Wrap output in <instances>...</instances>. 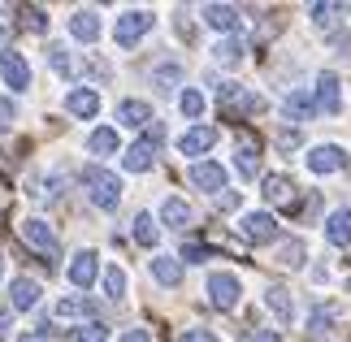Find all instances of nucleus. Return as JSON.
<instances>
[{
  "label": "nucleus",
  "instance_id": "17",
  "mask_svg": "<svg viewBox=\"0 0 351 342\" xmlns=\"http://www.w3.org/2000/svg\"><path fill=\"white\" fill-rule=\"evenodd\" d=\"M295 191H300V186H295L287 173H265V182H261V195L269 204H287V208L295 204Z\"/></svg>",
  "mask_w": 351,
  "mask_h": 342
},
{
  "label": "nucleus",
  "instance_id": "1",
  "mask_svg": "<svg viewBox=\"0 0 351 342\" xmlns=\"http://www.w3.org/2000/svg\"><path fill=\"white\" fill-rule=\"evenodd\" d=\"M83 191H87V199L96 204L100 212H117V204H121V178L113 169H100V165H87L83 169Z\"/></svg>",
  "mask_w": 351,
  "mask_h": 342
},
{
  "label": "nucleus",
  "instance_id": "47",
  "mask_svg": "<svg viewBox=\"0 0 351 342\" xmlns=\"http://www.w3.org/2000/svg\"><path fill=\"white\" fill-rule=\"evenodd\" d=\"M278 143H282V147H295V143H300V130H282Z\"/></svg>",
  "mask_w": 351,
  "mask_h": 342
},
{
  "label": "nucleus",
  "instance_id": "41",
  "mask_svg": "<svg viewBox=\"0 0 351 342\" xmlns=\"http://www.w3.org/2000/svg\"><path fill=\"white\" fill-rule=\"evenodd\" d=\"M87 74L96 78V83H104V78H109V65H104L100 57H87Z\"/></svg>",
  "mask_w": 351,
  "mask_h": 342
},
{
  "label": "nucleus",
  "instance_id": "36",
  "mask_svg": "<svg viewBox=\"0 0 351 342\" xmlns=\"http://www.w3.org/2000/svg\"><path fill=\"white\" fill-rule=\"evenodd\" d=\"M178 83H182V70H178V65H160V70H152V87L156 91H173Z\"/></svg>",
  "mask_w": 351,
  "mask_h": 342
},
{
  "label": "nucleus",
  "instance_id": "4",
  "mask_svg": "<svg viewBox=\"0 0 351 342\" xmlns=\"http://www.w3.org/2000/svg\"><path fill=\"white\" fill-rule=\"evenodd\" d=\"M156 143H160V126H152L143 134V139H134L126 147V156H121V165H126V173H147L156 165Z\"/></svg>",
  "mask_w": 351,
  "mask_h": 342
},
{
  "label": "nucleus",
  "instance_id": "9",
  "mask_svg": "<svg viewBox=\"0 0 351 342\" xmlns=\"http://www.w3.org/2000/svg\"><path fill=\"white\" fill-rule=\"evenodd\" d=\"M239 230H243V239H252V243H274L282 234V225H278L274 212H247L239 221Z\"/></svg>",
  "mask_w": 351,
  "mask_h": 342
},
{
  "label": "nucleus",
  "instance_id": "37",
  "mask_svg": "<svg viewBox=\"0 0 351 342\" xmlns=\"http://www.w3.org/2000/svg\"><path fill=\"white\" fill-rule=\"evenodd\" d=\"M78 342H109V325L104 321H87V325H78Z\"/></svg>",
  "mask_w": 351,
  "mask_h": 342
},
{
  "label": "nucleus",
  "instance_id": "27",
  "mask_svg": "<svg viewBox=\"0 0 351 342\" xmlns=\"http://www.w3.org/2000/svg\"><path fill=\"white\" fill-rule=\"evenodd\" d=\"M152 278L160 286H178L182 282V260L178 256H152Z\"/></svg>",
  "mask_w": 351,
  "mask_h": 342
},
{
  "label": "nucleus",
  "instance_id": "24",
  "mask_svg": "<svg viewBox=\"0 0 351 342\" xmlns=\"http://www.w3.org/2000/svg\"><path fill=\"white\" fill-rule=\"evenodd\" d=\"M334 325H339V308H334V304H317L313 312H308V334H313V338L334 334Z\"/></svg>",
  "mask_w": 351,
  "mask_h": 342
},
{
  "label": "nucleus",
  "instance_id": "42",
  "mask_svg": "<svg viewBox=\"0 0 351 342\" xmlns=\"http://www.w3.org/2000/svg\"><path fill=\"white\" fill-rule=\"evenodd\" d=\"M178 342H217V334H213V330H199V325H195V330H186Z\"/></svg>",
  "mask_w": 351,
  "mask_h": 342
},
{
  "label": "nucleus",
  "instance_id": "31",
  "mask_svg": "<svg viewBox=\"0 0 351 342\" xmlns=\"http://www.w3.org/2000/svg\"><path fill=\"white\" fill-rule=\"evenodd\" d=\"M278 265H282V269H304V265H308V247H304V239L282 243V247H278Z\"/></svg>",
  "mask_w": 351,
  "mask_h": 342
},
{
  "label": "nucleus",
  "instance_id": "8",
  "mask_svg": "<svg viewBox=\"0 0 351 342\" xmlns=\"http://www.w3.org/2000/svg\"><path fill=\"white\" fill-rule=\"evenodd\" d=\"M226 182H230V173H226V165H217V160H195L191 165V186L208 191V195H221Z\"/></svg>",
  "mask_w": 351,
  "mask_h": 342
},
{
  "label": "nucleus",
  "instance_id": "15",
  "mask_svg": "<svg viewBox=\"0 0 351 342\" xmlns=\"http://www.w3.org/2000/svg\"><path fill=\"white\" fill-rule=\"evenodd\" d=\"M39 295H44V286L35 278H13V291H9V308L13 312H31L39 304Z\"/></svg>",
  "mask_w": 351,
  "mask_h": 342
},
{
  "label": "nucleus",
  "instance_id": "28",
  "mask_svg": "<svg viewBox=\"0 0 351 342\" xmlns=\"http://www.w3.org/2000/svg\"><path fill=\"white\" fill-rule=\"evenodd\" d=\"M160 225H169V230H186V225H191V208H186V199H165V204H160Z\"/></svg>",
  "mask_w": 351,
  "mask_h": 342
},
{
  "label": "nucleus",
  "instance_id": "51",
  "mask_svg": "<svg viewBox=\"0 0 351 342\" xmlns=\"http://www.w3.org/2000/svg\"><path fill=\"white\" fill-rule=\"evenodd\" d=\"M0 278H5V265H0Z\"/></svg>",
  "mask_w": 351,
  "mask_h": 342
},
{
  "label": "nucleus",
  "instance_id": "43",
  "mask_svg": "<svg viewBox=\"0 0 351 342\" xmlns=\"http://www.w3.org/2000/svg\"><path fill=\"white\" fill-rule=\"evenodd\" d=\"M26 26H31V31H44V26H48L44 9H26Z\"/></svg>",
  "mask_w": 351,
  "mask_h": 342
},
{
  "label": "nucleus",
  "instance_id": "16",
  "mask_svg": "<svg viewBox=\"0 0 351 342\" xmlns=\"http://www.w3.org/2000/svg\"><path fill=\"white\" fill-rule=\"evenodd\" d=\"M243 57H247V35H221L217 44H213V61L217 65H239Z\"/></svg>",
  "mask_w": 351,
  "mask_h": 342
},
{
  "label": "nucleus",
  "instance_id": "32",
  "mask_svg": "<svg viewBox=\"0 0 351 342\" xmlns=\"http://www.w3.org/2000/svg\"><path fill=\"white\" fill-rule=\"evenodd\" d=\"M87 152H91V156H113V152H117V130H109V126L91 130V139H87Z\"/></svg>",
  "mask_w": 351,
  "mask_h": 342
},
{
  "label": "nucleus",
  "instance_id": "38",
  "mask_svg": "<svg viewBox=\"0 0 351 342\" xmlns=\"http://www.w3.org/2000/svg\"><path fill=\"white\" fill-rule=\"evenodd\" d=\"M13 121H18V104H13L9 95H0V134H5Z\"/></svg>",
  "mask_w": 351,
  "mask_h": 342
},
{
  "label": "nucleus",
  "instance_id": "45",
  "mask_svg": "<svg viewBox=\"0 0 351 342\" xmlns=\"http://www.w3.org/2000/svg\"><path fill=\"white\" fill-rule=\"evenodd\" d=\"M117 342H152V334H147V330H126Z\"/></svg>",
  "mask_w": 351,
  "mask_h": 342
},
{
  "label": "nucleus",
  "instance_id": "34",
  "mask_svg": "<svg viewBox=\"0 0 351 342\" xmlns=\"http://www.w3.org/2000/svg\"><path fill=\"white\" fill-rule=\"evenodd\" d=\"M48 65H52V74L74 78V61H70V48L65 44H48Z\"/></svg>",
  "mask_w": 351,
  "mask_h": 342
},
{
  "label": "nucleus",
  "instance_id": "20",
  "mask_svg": "<svg viewBox=\"0 0 351 342\" xmlns=\"http://www.w3.org/2000/svg\"><path fill=\"white\" fill-rule=\"evenodd\" d=\"M65 108H70L74 117H96L100 113V95H96V87H74L70 95H65Z\"/></svg>",
  "mask_w": 351,
  "mask_h": 342
},
{
  "label": "nucleus",
  "instance_id": "40",
  "mask_svg": "<svg viewBox=\"0 0 351 342\" xmlns=\"http://www.w3.org/2000/svg\"><path fill=\"white\" fill-rule=\"evenodd\" d=\"M239 342H278V334L274 330H256V325H252V330L239 334Z\"/></svg>",
  "mask_w": 351,
  "mask_h": 342
},
{
  "label": "nucleus",
  "instance_id": "35",
  "mask_svg": "<svg viewBox=\"0 0 351 342\" xmlns=\"http://www.w3.org/2000/svg\"><path fill=\"white\" fill-rule=\"evenodd\" d=\"M339 13H343V5H313V26L339 35Z\"/></svg>",
  "mask_w": 351,
  "mask_h": 342
},
{
  "label": "nucleus",
  "instance_id": "13",
  "mask_svg": "<svg viewBox=\"0 0 351 342\" xmlns=\"http://www.w3.org/2000/svg\"><path fill=\"white\" fill-rule=\"evenodd\" d=\"M234 165L243 178H256V169H261V139H252L247 130H239L234 139Z\"/></svg>",
  "mask_w": 351,
  "mask_h": 342
},
{
  "label": "nucleus",
  "instance_id": "10",
  "mask_svg": "<svg viewBox=\"0 0 351 342\" xmlns=\"http://www.w3.org/2000/svg\"><path fill=\"white\" fill-rule=\"evenodd\" d=\"M70 282L78 286V291H91V286L100 282V256L91 252V247H83L70 260Z\"/></svg>",
  "mask_w": 351,
  "mask_h": 342
},
{
  "label": "nucleus",
  "instance_id": "12",
  "mask_svg": "<svg viewBox=\"0 0 351 342\" xmlns=\"http://www.w3.org/2000/svg\"><path fill=\"white\" fill-rule=\"evenodd\" d=\"M52 321H57V325H70V321L87 325V321H96V304H91L87 295H70V299H61V304H57Z\"/></svg>",
  "mask_w": 351,
  "mask_h": 342
},
{
  "label": "nucleus",
  "instance_id": "19",
  "mask_svg": "<svg viewBox=\"0 0 351 342\" xmlns=\"http://www.w3.org/2000/svg\"><path fill=\"white\" fill-rule=\"evenodd\" d=\"M70 35L78 39V44H96L100 39V13L96 9H78L70 18Z\"/></svg>",
  "mask_w": 351,
  "mask_h": 342
},
{
  "label": "nucleus",
  "instance_id": "14",
  "mask_svg": "<svg viewBox=\"0 0 351 342\" xmlns=\"http://www.w3.org/2000/svg\"><path fill=\"white\" fill-rule=\"evenodd\" d=\"M317 108H326V113H339L343 108V83L339 74H317V95H313Z\"/></svg>",
  "mask_w": 351,
  "mask_h": 342
},
{
  "label": "nucleus",
  "instance_id": "39",
  "mask_svg": "<svg viewBox=\"0 0 351 342\" xmlns=\"http://www.w3.org/2000/svg\"><path fill=\"white\" fill-rule=\"evenodd\" d=\"M178 260H186V265H199V260H208V247H204V243H186Z\"/></svg>",
  "mask_w": 351,
  "mask_h": 342
},
{
  "label": "nucleus",
  "instance_id": "7",
  "mask_svg": "<svg viewBox=\"0 0 351 342\" xmlns=\"http://www.w3.org/2000/svg\"><path fill=\"white\" fill-rule=\"evenodd\" d=\"M308 169H313L317 178L347 169V147H339V143H317L313 152H308Z\"/></svg>",
  "mask_w": 351,
  "mask_h": 342
},
{
  "label": "nucleus",
  "instance_id": "49",
  "mask_svg": "<svg viewBox=\"0 0 351 342\" xmlns=\"http://www.w3.org/2000/svg\"><path fill=\"white\" fill-rule=\"evenodd\" d=\"M18 342H48V325H44V330H35V334H22Z\"/></svg>",
  "mask_w": 351,
  "mask_h": 342
},
{
  "label": "nucleus",
  "instance_id": "21",
  "mask_svg": "<svg viewBox=\"0 0 351 342\" xmlns=\"http://www.w3.org/2000/svg\"><path fill=\"white\" fill-rule=\"evenodd\" d=\"M265 304H269V312H274L282 325H291L295 312H300V308H295V295L287 291V286H269V291H265Z\"/></svg>",
  "mask_w": 351,
  "mask_h": 342
},
{
  "label": "nucleus",
  "instance_id": "46",
  "mask_svg": "<svg viewBox=\"0 0 351 342\" xmlns=\"http://www.w3.org/2000/svg\"><path fill=\"white\" fill-rule=\"evenodd\" d=\"M334 48H339L343 57H351V35H343V31H339V35H334Z\"/></svg>",
  "mask_w": 351,
  "mask_h": 342
},
{
  "label": "nucleus",
  "instance_id": "5",
  "mask_svg": "<svg viewBox=\"0 0 351 342\" xmlns=\"http://www.w3.org/2000/svg\"><path fill=\"white\" fill-rule=\"evenodd\" d=\"M18 230H22V239L31 243V247H35L39 256H48V265H57L61 247H57V234H52V225H48V221H39V217H26V221H22Z\"/></svg>",
  "mask_w": 351,
  "mask_h": 342
},
{
  "label": "nucleus",
  "instance_id": "25",
  "mask_svg": "<svg viewBox=\"0 0 351 342\" xmlns=\"http://www.w3.org/2000/svg\"><path fill=\"white\" fill-rule=\"evenodd\" d=\"M204 22L213 26V31H221V35H234L239 9H234V5H204Z\"/></svg>",
  "mask_w": 351,
  "mask_h": 342
},
{
  "label": "nucleus",
  "instance_id": "50",
  "mask_svg": "<svg viewBox=\"0 0 351 342\" xmlns=\"http://www.w3.org/2000/svg\"><path fill=\"white\" fill-rule=\"evenodd\" d=\"M5 35H9V18H0V52H5Z\"/></svg>",
  "mask_w": 351,
  "mask_h": 342
},
{
  "label": "nucleus",
  "instance_id": "48",
  "mask_svg": "<svg viewBox=\"0 0 351 342\" xmlns=\"http://www.w3.org/2000/svg\"><path fill=\"white\" fill-rule=\"evenodd\" d=\"M9 321H13V308H9V304H0V334L9 330Z\"/></svg>",
  "mask_w": 351,
  "mask_h": 342
},
{
  "label": "nucleus",
  "instance_id": "26",
  "mask_svg": "<svg viewBox=\"0 0 351 342\" xmlns=\"http://www.w3.org/2000/svg\"><path fill=\"white\" fill-rule=\"evenodd\" d=\"M147 121H156L152 104H143V100H121L117 104V126H147Z\"/></svg>",
  "mask_w": 351,
  "mask_h": 342
},
{
  "label": "nucleus",
  "instance_id": "6",
  "mask_svg": "<svg viewBox=\"0 0 351 342\" xmlns=\"http://www.w3.org/2000/svg\"><path fill=\"white\" fill-rule=\"evenodd\" d=\"M239 295H243V286H239L234 273H213V278H208V304L217 312H234Z\"/></svg>",
  "mask_w": 351,
  "mask_h": 342
},
{
  "label": "nucleus",
  "instance_id": "33",
  "mask_svg": "<svg viewBox=\"0 0 351 342\" xmlns=\"http://www.w3.org/2000/svg\"><path fill=\"white\" fill-rule=\"evenodd\" d=\"M178 113H182L186 121H199V117H204V95H199L195 87H186V91L178 95Z\"/></svg>",
  "mask_w": 351,
  "mask_h": 342
},
{
  "label": "nucleus",
  "instance_id": "30",
  "mask_svg": "<svg viewBox=\"0 0 351 342\" xmlns=\"http://www.w3.org/2000/svg\"><path fill=\"white\" fill-rule=\"evenodd\" d=\"M100 286H104V295H109L113 304H121V299H126V269L109 265V269L100 273Z\"/></svg>",
  "mask_w": 351,
  "mask_h": 342
},
{
  "label": "nucleus",
  "instance_id": "11",
  "mask_svg": "<svg viewBox=\"0 0 351 342\" xmlns=\"http://www.w3.org/2000/svg\"><path fill=\"white\" fill-rule=\"evenodd\" d=\"M0 78H5L13 91H26V87H31V65H26L22 52H13V48L0 52Z\"/></svg>",
  "mask_w": 351,
  "mask_h": 342
},
{
  "label": "nucleus",
  "instance_id": "23",
  "mask_svg": "<svg viewBox=\"0 0 351 342\" xmlns=\"http://www.w3.org/2000/svg\"><path fill=\"white\" fill-rule=\"evenodd\" d=\"M313 113H317V104L308 91H287V100H282V117L287 121H308Z\"/></svg>",
  "mask_w": 351,
  "mask_h": 342
},
{
  "label": "nucleus",
  "instance_id": "3",
  "mask_svg": "<svg viewBox=\"0 0 351 342\" xmlns=\"http://www.w3.org/2000/svg\"><path fill=\"white\" fill-rule=\"evenodd\" d=\"M217 108H226V113H234V117H252V113L265 108V100L256 91L239 87V83H221L217 87Z\"/></svg>",
  "mask_w": 351,
  "mask_h": 342
},
{
  "label": "nucleus",
  "instance_id": "2",
  "mask_svg": "<svg viewBox=\"0 0 351 342\" xmlns=\"http://www.w3.org/2000/svg\"><path fill=\"white\" fill-rule=\"evenodd\" d=\"M152 22H156V18H152L147 9H126V13L117 18V26H113V44H117V48H134L147 31H152Z\"/></svg>",
  "mask_w": 351,
  "mask_h": 342
},
{
  "label": "nucleus",
  "instance_id": "44",
  "mask_svg": "<svg viewBox=\"0 0 351 342\" xmlns=\"http://www.w3.org/2000/svg\"><path fill=\"white\" fill-rule=\"evenodd\" d=\"M213 199H217V208H226V212L239 208V195H234V191H221V195H213Z\"/></svg>",
  "mask_w": 351,
  "mask_h": 342
},
{
  "label": "nucleus",
  "instance_id": "22",
  "mask_svg": "<svg viewBox=\"0 0 351 342\" xmlns=\"http://www.w3.org/2000/svg\"><path fill=\"white\" fill-rule=\"evenodd\" d=\"M326 243H334V247H351V208H339L326 217Z\"/></svg>",
  "mask_w": 351,
  "mask_h": 342
},
{
  "label": "nucleus",
  "instance_id": "18",
  "mask_svg": "<svg viewBox=\"0 0 351 342\" xmlns=\"http://www.w3.org/2000/svg\"><path fill=\"white\" fill-rule=\"evenodd\" d=\"M213 143H217V130H213V126H191V130L178 139V152H182V156H204Z\"/></svg>",
  "mask_w": 351,
  "mask_h": 342
},
{
  "label": "nucleus",
  "instance_id": "29",
  "mask_svg": "<svg viewBox=\"0 0 351 342\" xmlns=\"http://www.w3.org/2000/svg\"><path fill=\"white\" fill-rule=\"evenodd\" d=\"M134 243H139V247H156L160 243V221H152V212L134 217Z\"/></svg>",
  "mask_w": 351,
  "mask_h": 342
}]
</instances>
